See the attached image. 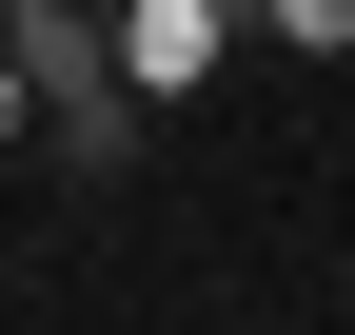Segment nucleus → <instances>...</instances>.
Segmentation results:
<instances>
[{"instance_id":"4","label":"nucleus","mask_w":355,"mask_h":335,"mask_svg":"<svg viewBox=\"0 0 355 335\" xmlns=\"http://www.w3.org/2000/svg\"><path fill=\"white\" fill-rule=\"evenodd\" d=\"M0 20H20V0H0Z\"/></svg>"},{"instance_id":"3","label":"nucleus","mask_w":355,"mask_h":335,"mask_svg":"<svg viewBox=\"0 0 355 335\" xmlns=\"http://www.w3.org/2000/svg\"><path fill=\"white\" fill-rule=\"evenodd\" d=\"M257 39H296V60H355V0H257Z\"/></svg>"},{"instance_id":"2","label":"nucleus","mask_w":355,"mask_h":335,"mask_svg":"<svg viewBox=\"0 0 355 335\" xmlns=\"http://www.w3.org/2000/svg\"><path fill=\"white\" fill-rule=\"evenodd\" d=\"M99 20H119V60H139V99H198V79L237 60L257 0H99Z\"/></svg>"},{"instance_id":"1","label":"nucleus","mask_w":355,"mask_h":335,"mask_svg":"<svg viewBox=\"0 0 355 335\" xmlns=\"http://www.w3.org/2000/svg\"><path fill=\"white\" fill-rule=\"evenodd\" d=\"M0 118H20V138H60L79 178H99V158H139V60H119V20L99 0H20V20H0Z\"/></svg>"}]
</instances>
